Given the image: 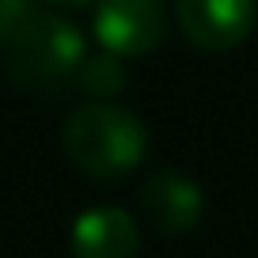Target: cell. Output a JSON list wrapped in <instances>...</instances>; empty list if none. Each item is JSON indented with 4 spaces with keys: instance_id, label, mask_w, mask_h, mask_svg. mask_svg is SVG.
I'll use <instances>...</instances> for the list:
<instances>
[{
    "instance_id": "7",
    "label": "cell",
    "mask_w": 258,
    "mask_h": 258,
    "mask_svg": "<svg viewBox=\"0 0 258 258\" xmlns=\"http://www.w3.org/2000/svg\"><path fill=\"white\" fill-rule=\"evenodd\" d=\"M73 84L91 99H110L125 88V64H121V57L103 49L99 57H84L76 76H73Z\"/></svg>"
},
{
    "instance_id": "6",
    "label": "cell",
    "mask_w": 258,
    "mask_h": 258,
    "mask_svg": "<svg viewBox=\"0 0 258 258\" xmlns=\"http://www.w3.org/2000/svg\"><path fill=\"white\" fill-rule=\"evenodd\" d=\"M69 243H73L76 258H137L141 232L125 209L95 205V209H84L73 220Z\"/></svg>"
},
{
    "instance_id": "1",
    "label": "cell",
    "mask_w": 258,
    "mask_h": 258,
    "mask_svg": "<svg viewBox=\"0 0 258 258\" xmlns=\"http://www.w3.org/2000/svg\"><path fill=\"white\" fill-rule=\"evenodd\" d=\"M61 145L64 156L91 178H125L145 163L148 152V129L133 110L118 103H95L76 106L61 125Z\"/></svg>"
},
{
    "instance_id": "2",
    "label": "cell",
    "mask_w": 258,
    "mask_h": 258,
    "mask_svg": "<svg viewBox=\"0 0 258 258\" xmlns=\"http://www.w3.org/2000/svg\"><path fill=\"white\" fill-rule=\"evenodd\" d=\"M0 49H4L8 80L31 91H49L69 84L80 61L88 57V42L80 27L57 12H34Z\"/></svg>"
},
{
    "instance_id": "8",
    "label": "cell",
    "mask_w": 258,
    "mask_h": 258,
    "mask_svg": "<svg viewBox=\"0 0 258 258\" xmlns=\"http://www.w3.org/2000/svg\"><path fill=\"white\" fill-rule=\"evenodd\" d=\"M34 16V0H0V46Z\"/></svg>"
},
{
    "instance_id": "4",
    "label": "cell",
    "mask_w": 258,
    "mask_h": 258,
    "mask_svg": "<svg viewBox=\"0 0 258 258\" xmlns=\"http://www.w3.org/2000/svg\"><path fill=\"white\" fill-rule=\"evenodd\" d=\"M175 19L202 53H228L250 38L258 0H175Z\"/></svg>"
},
{
    "instance_id": "3",
    "label": "cell",
    "mask_w": 258,
    "mask_h": 258,
    "mask_svg": "<svg viewBox=\"0 0 258 258\" xmlns=\"http://www.w3.org/2000/svg\"><path fill=\"white\" fill-rule=\"evenodd\" d=\"M99 49L133 61L148 57L152 49L163 46L167 38V12L160 0H95V16H91Z\"/></svg>"
},
{
    "instance_id": "5",
    "label": "cell",
    "mask_w": 258,
    "mask_h": 258,
    "mask_svg": "<svg viewBox=\"0 0 258 258\" xmlns=\"http://www.w3.org/2000/svg\"><path fill=\"white\" fill-rule=\"evenodd\" d=\"M141 209L160 232L182 235L202 220L205 198H202V186L186 178L182 171H156L141 186Z\"/></svg>"
},
{
    "instance_id": "9",
    "label": "cell",
    "mask_w": 258,
    "mask_h": 258,
    "mask_svg": "<svg viewBox=\"0 0 258 258\" xmlns=\"http://www.w3.org/2000/svg\"><path fill=\"white\" fill-rule=\"evenodd\" d=\"M46 4H53V8H69V4H88V0H46Z\"/></svg>"
}]
</instances>
